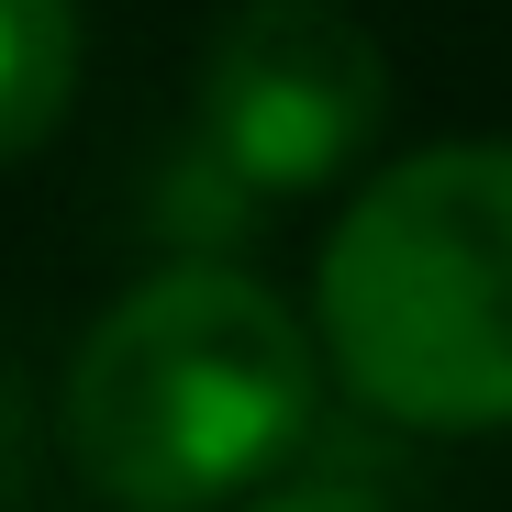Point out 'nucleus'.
I'll use <instances>...</instances> for the list:
<instances>
[{
	"label": "nucleus",
	"instance_id": "f257e3e1",
	"mask_svg": "<svg viewBox=\"0 0 512 512\" xmlns=\"http://www.w3.org/2000/svg\"><path fill=\"white\" fill-rule=\"evenodd\" d=\"M323 423L312 323L234 256H167L90 312L56 379V446L112 512H234Z\"/></svg>",
	"mask_w": 512,
	"mask_h": 512
},
{
	"label": "nucleus",
	"instance_id": "f03ea898",
	"mask_svg": "<svg viewBox=\"0 0 512 512\" xmlns=\"http://www.w3.org/2000/svg\"><path fill=\"white\" fill-rule=\"evenodd\" d=\"M323 390L390 435H512V134L379 156L312 245Z\"/></svg>",
	"mask_w": 512,
	"mask_h": 512
},
{
	"label": "nucleus",
	"instance_id": "7ed1b4c3",
	"mask_svg": "<svg viewBox=\"0 0 512 512\" xmlns=\"http://www.w3.org/2000/svg\"><path fill=\"white\" fill-rule=\"evenodd\" d=\"M390 123V45L346 0H234L201 34L190 145L245 201H312L357 179Z\"/></svg>",
	"mask_w": 512,
	"mask_h": 512
},
{
	"label": "nucleus",
	"instance_id": "20e7f679",
	"mask_svg": "<svg viewBox=\"0 0 512 512\" xmlns=\"http://www.w3.org/2000/svg\"><path fill=\"white\" fill-rule=\"evenodd\" d=\"M78 67H90V23L78 0H0V167L56 145Z\"/></svg>",
	"mask_w": 512,
	"mask_h": 512
},
{
	"label": "nucleus",
	"instance_id": "39448f33",
	"mask_svg": "<svg viewBox=\"0 0 512 512\" xmlns=\"http://www.w3.org/2000/svg\"><path fill=\"white\" fill-rule=\"evenodd\" d=\"M234 512H412V501H390L379 479H346V468H290L268 490H245Z\"/></svg>",
	"mask_w": 512,
	"mask_h": 512
}]
</instances>
